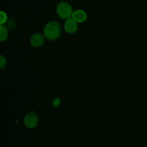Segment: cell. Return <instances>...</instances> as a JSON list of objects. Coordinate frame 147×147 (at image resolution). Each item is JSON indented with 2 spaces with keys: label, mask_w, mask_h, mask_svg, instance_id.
<instances>
[{
  "label": "cell",
  "mask_w": 147,
  "mask_h": 147,
  "mask_svg": "<svg viewBox=\"0 0 147 147\" xmlns=\"http://www.w3.org/2000/svg\"><path fill=\"white\" fill-rule=\"evenodd\" d=\"M7 37V31L6 30V29L1 25L0 26V40L1 41H4L6 39V38Z\"/></svg>",
  "instance_id": "7"
},
{
  "label": "cell",
  "mask_w": 147,
  "mask_h": 147,
  "mask_svg": "<svg viewBox=\"0 0 147 147\" xmlns=\"http://www.w3.org/2000/svg\"><path fill=\"white\" fill-rule=\"evenodd\" d=\"M77 22L72 18L67 19L64 23V29L69 33H73L77 30Z\"/></svg>",
  "instance_id": "5"
},
{
  "label": "cell",
  "mask_w": 147,
  "mask_h": 147,
  "mask_svg": "<svg viewBox=\"0 0 147 147\" xmlns=\"http://www.w3.org/2000/svg\"><path fill=\"white\" fill-rule=\"evenodd\" d=\"M6 20H7L6 14L4 11H1L0 12V24H1V25H2L3 23H5L6 22Z\"/></svg>",
  "instance_id": "8"
},
{
  "label": "cell",
  "mask_w": 147,
  "mask_h": 147,
  "mask_svg": "<svg viewBox=\"0 0 147 147\" xmlns=\"http://www.w3.org/2000/svg\"><path fill=\"white\" fill-rule=\"evenodd\" d=\"M44 35L49 40H56L60 35V27L55 21H50L46 24L44 29Z\"/></svg>",
  "instance_id": "1"
},
{
  "label": "cell",
  "mask_w": 147,
  "mask_h": 147,
  "mask_svg": "<svg viewBox=\"0 0 147 147\" xmlns=\"http://www.w3.org/2000/svg\"><path fill=\"white\" fill-rule=\"evenodd\" d=\"M56 11L59 16L64 19L69 18L72 14L71 6L65 2H60L57 6Z\"/></svg>",
  "instance_id": "2"
},
{
  "label": "cell",
  "mask_w": 147,
  "mask_h": 147,
  "mask_svg": "<svg viewBox=\"0 0 147 147\" xmlns=\"http://www.w3.org/2000/svg\"><path fill=\"white\" fill-rule=\"evenodd\" d=\"M72 18L76 22H82L87 19V14L83 10H75L72 14Z\"/></svg>",
  "instance_id": "6"
},
{
  "label": "cell",
  "mask_w": 147,
  "mask_h": 147,
  "mask_svg": "<svg viewBox=\"0 0 147 147\" xmlns=\"http://www.w3.org/2000/svg\"><path fill=\"white\" fill-rule=\"evenodd\" d=\"M59 103H60V100H59V99H58V98H56V99H54L53 101V105L54 106H57V105H59Z\"/></svg>",
  "instance_id": "10"
},
{
  "label": "cell",
  "mask_w": 147,
  "mask_h": 147,
  "mask_svg": "<svg viewBox=\"0 0 147 147\" xmlns=\"http://www.w3.org/2000/svg\"><path fill=\"white\" fill-rule=\"evenodd\" d=\"M24 122L26 126L29 128L33 127L36 125L38 122V118L33 111H31L26 115Z\"/></svg>",
  "instance_id": "3"
},
{
  "label": "cell",
  "mask_w": 147,
  "mask_h": 147,
  "mask_svg": "<svg viewBox=\"0 0 147 147\" xmlns=\"http://www.w3.org/2000/svg\"><path fill=\"white\" fill-rule=\"evenodd\" d=\"M44 35L40 33L34 34L30 39L31 45L34 47H39L41 46L44 42Z\"/></svg>",
  "instance_id": "4"
},
{
  "label": "cell",
  "mask_w": 147,
  "mask_h": 147,
  "mask_svg": "<svg viewBox=\"0 0 147 147\" xmlns=\"http://www.w3.org/2000/svg\"><path fill=\"white\" fill-rule=\"evenodd\" d=\"M6 59L3 56H0V68H3L6 65Z\"/></svg>",
  "instance_id": "9"
}]
</instances>
